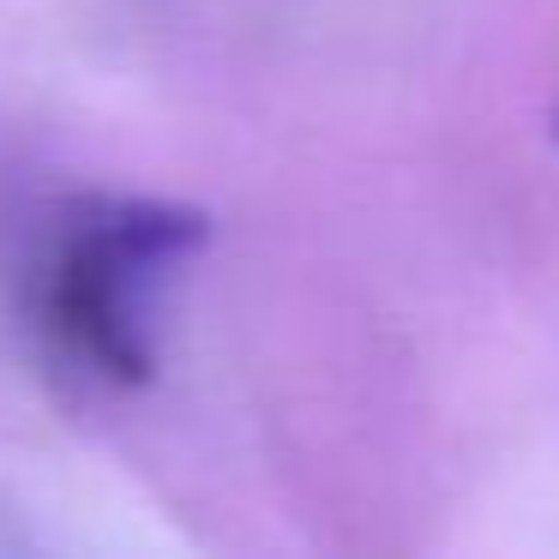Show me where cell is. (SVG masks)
<instances>
[{"label":"cell","mask_w":559,"mask_h":559,"mask_svg":"<svg viewBox=\"0 0 559 559\" xmlns=\"http://www.w3.org/2000/svg\"><path fill=\"white\" fill-rule=\"evenodd\" d=\"M211 247V217L181 199L91 193L49 223L25 265V325L43 367L97 397H133L163 367L175 283Z\"/></svg>","instance_id":"6da1fadb"},{"label":"cell","mask_w":559,"mask_h":559,"mask_svg":"<svg viewBox=\"0 0 559 559\" xmlns=\"http://www.w3.org/2000/svg\"><path fill=\"white\" fill-rule=\"evenodd\" d=\"M554 139H559V115H554Z\"/></svg>","instance_id":"7a4b0ae2"}]
</instances>
